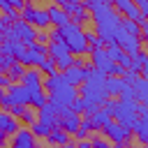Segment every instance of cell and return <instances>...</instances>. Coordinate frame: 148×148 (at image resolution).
Here are the masks:
<instances>
[{"label": "cell", "mask_w": 148, "mask_h": 148, "mask_svg": "<svg viewBox=\"0 0 148 148\" xmlns=\"http://www.w3.org/2000/svg\"><path fill=\"white\" fill-rule=\"evenodd\" d=\"M92 12V23H95V32L109 44V42H113L116 39V32H118V28H120V14L113 9V5L111 2H104V5H97L95 9H90Z\"/></svg>", "instance_id": "1"}, {"label": "cell", "mask_w": 148, "mask_h": 148, "mask_svg": "<svg viewBox=\"0 0 148 148\" xmlns=\"http://www.w3.org/2000/svg\"><path fill=\"white\" fill-rule=\"evenodd\" d=\"M58 35H60V39L67 44L69 53H74V56H83V53H88V37H86V30H83L79 23L69 21L67 25L58 28Z\"/></svg>", "instance_id": "2"}, {"label": "cell", "mask_w": 148, "mask_h": 148, "mask_svg": "<svg viewBox=\"0 0 148 148\" xmlns=\"http://www.w3.org/2000/svg\"><path fill=\"white\" fill-rule=\"evenodd\" d=\"M113 120L127 130H134V125L139 120V102L136 99H118L116 111H113Z\"/></svg>", "instance_id": "3"}, {"label": "cell", "mask_w": 148, "mask_h": 148, "mask_svg": "<svg viewBox=\"0 0 148 148\" xmlns=\"http://www.w3.org/2000/svg\"><path fill=\"white\" fill-rule=\"evenodd\" d=\"M79 97V88L76 86H72V83H65V86H60L58 90H53V92H49V104L60 113L62 109H69L72 106V102Z\"/></svg>", "instance_id": "4"}, {"label": "cell", "mask_w": 148, "mask_h": 148, "mask_svg": "<svg viewBox=\"0 0 148 148\" xmlns=\"http://www.w3.org/2000/svg\"><path fill=\"white\" fill-rule=\"evenodd\" d=\"M7 42H21V44H32L37 42V28H32L28 21L16 18L9 25V39Z\"/></svg>", "instance_id": "5"}, {"label": "cell", "mask_w": 148, "mask_h": 148, "mask_svg": "<svg viewBox=\"0 0 148 148\" xmlns=\"http://www.w3.org/2000/svg\"><path fill=\"white\" fill-rule=\"evenodd\" d=\"M21 18H23V21H28V23H30L32 28H37V30H49V25H51L49 12H46V9H39V7H35L32 2H28V5L23 7Z\"/></svg>", "instance_id": "6"}, {"label": "cell", "mask_w": 148, "mask_h": 148, "mask_svg": "<svg viewBox=\"0 0 148 148\" xmlns=\"http://www.w3.org/2000/svg\"><path fill=\"white\" fill-rule=\"evenodd\" d=\"M99 132H102V136H104V139H109L113 146H116V143H127V141L134 136V132H132V130L123 127V125H120V123H116V120H109Z\"/></svg>", "instance_id": "7"}, {"label": "cell", "mask_w": 148, "mask_h": 148, "mask_svg": "<svg viewBox=\"0 0 148 148\" xmlns=\"http://www.w3.org/2000/svg\"><path fill=\"white\" fill-rule=\"evenodd\" d=\"M21 130V120L12 113V111H0V148L7 143L9 136H14L16 132Z\"/></svg>", "instance_id": "8"}, {"label": "cell", "mask_w": 148, "mask_h": 148, "mask_svg": "<svg viewBox=\"0 0 148 148\" xmlns=\"http://www.w3.org/2000/svg\"><path fill=\"white\" fill-rule=\"evenodd\" d=\"M125 53H130V56H134V53H139L141 51V46H143V37L141 35H130V32H125L123 28H118V32H116V39H113Z\"/></svg>", "instance_id": "9"}, {"label": "cell", "mask_w": 148, "mask_h": 148, "mask_svg": "<svg viewBox=\"0 0 148 148\" xmlns=\"http://www.w3.org/2000/svg\"><path fill=\"white\" fill-rule=\"evenodd\" d=\"M44 58H49L46 44L32 42V44H28V49H25V56H23L18 62H21V65H25V67H39V62H42Z\"/></svg>", "instance_id": "10"}, {"label": "cell", "mask_w": 148, "mask_h": 148, "mask_svg": "<svg viewBox=\"0 0 148 148\" xmlns=\"http://www.w3.org/2000/svg\"><path fill=\"white\" fill-rule=\"evenodd\" d=\"M111 5H113V9H116L120 16H125V18H132V21H136L139 25L146 21V18L141 16V12H139V5H136V0H111Z\"/></svg>", "instance_id": "11"}, {"label": "cell", "mask_w": 148, "mask_h": 148, "mask_svg": "<svg viewBox=\"0 0 148 148\" xmlns=\"http://www.w3.org/2000/svg\"><path fill=\"white\" fill-rule=\"evenodd\" d=\"M9 148H42L37 143V136L32 134V130L21 127L14 136H9Z\"/></svg>", "instance_id": "12"}, {"label": "cell", "mask_w": 148, "mask_h": 148, "mask_svg": "<svg viewBox=\"0 0 148 148\" xmlns=\"http://www.w3.org/2000/svg\"><path fill=\"white\" fill-rule=\"evenodd\" d=\"M132 132L141 146H148V106L146 104H139V120Z\"/></svg>", "instance_id": "13"}, {"label": "cell", "mask_w": 148, "mask_h": 148, "mask_svg": "<svg viewBox=\"0 0 148 148\" xmlns=\"http://www.w3.org/2000/svg\"><path fill=\"white\" fill-rule=\"evenodd\" d=\"M60 7H62V9L72 16V21H74V23H79V25H83V23H88V21H90V14H88L90 9H88L83 2H69V0H67V2H65V5H60Z\"/></svg>", "instance_id": "14"}, {"label": "cell", "mask_w": 148, "mask_h": 148, "mask_svg": "<svg viewBox=\"0 0 148 148\" xmlns=\"http://www.w3.org/2000/svg\"><path fill=\"white\" fill-rule=\"evenodd\" d=\"M79 125H81V118H79V113H74L72 109H62V111L58 113V127H62L65 132L74 134V132L79 130Z\"/></svg>", "instance_id": "15"}, {"label": "cell", "mask_w": 148, "mask_h": 148, "mask_svg": "<svg viewBox=\"0 0 148 148\" xmlns=\"http://www.w3.org/2000/svg\"><path fill=\"white\" fill-rule=\"evenodd\" d=\"M5 92L9 95L12 104H28V106H30V90H28V86H23L21 81H18V83H9V88H7Z\"/></svg>", "instance_id": "16"}, {"label": "cell", "mask_w": 148, "mask_h": 148, "mask_svg": "<svg viewBox=\"0 0 148 148\" xmlns=\"http://www.w3.org/2000/svg\"><path fill=\"white\" fill-rule=\"evenodd\" d=\"M104 49H106V53H109V58H111L113 62H118V65H123V67H130L132 56H130V53H125V51H123V49H120L116 42H109Z\"/></svg>", "instance_id": "17"}, {"label": "cell", "mask_w": 148, "mask_h": 148, "mask_svg": "<svg viewBox=\"0 0 148 148\" xmlns=\"http://www.w3.org/2000/svg\"><path fill=\"white\" fill-rule=\"evenodd\" d=\"M46 12H49V18H51V25H56V28H62L72 21V16L60 5H51V7H46Z\"/></svg>", "instance_id": "18"}, {"label": "cell", "mask_w": 148, "mask_h": 148, "mask_svg": "<svg viewBox=\"0 0 148 148\" xmlns=\"http://www.w3.org/2000/svg\"><path fill=\"white\" fill-rule=\"evenodd\" d=\"M28 90H30V106H32V109H42V106L49 102V92L44 90V83H39V86H28Z\"/></svg>", "instance_id": "19"}, {"label": "cell", "mask_w": 148, "mask_h": 148, "mask_svg": "<svg viewBox=\"0 0 148 148\" xmlns=\"http://www.w3.org/2000/svg\"><path fill=\"white\" fill-rule=\"evenodd\" d=\"M37 120L44 123V125H49V127H58V111L46 102L42 109H37Z\"/></svg>", "instance_id": "20"}, {"label": "cell", "mask_w": 148, "mask_h": 148, "mask_svg": "<svg viewBox=\"0 0 148 148\" xmlns=\"http://www.w3.org/2000/svg\"><path fill=\"white\" fill-rule=\"evenodd\" d=\"M62 74H65L67 83H72V86H76V88L86 81V67H79V65H72V67H69V69H65Z\"/></svg>", "instance_id": "21"}, {"label": "cell", "mask_w": 148, "mask_h": 148, "mask_svg": "<svg viewBox=\"0 0 148 148\" xmlns=\"http://www.w3.org/2000/svg\"><path fill=\"white\" fill-rule=\"evenodd\" d=\"M46 51H49V58H53V60H58V58H62V56L69 53V49H67V44L62 39H49Z\"/></svg>", "instance_id": "22"}, {"label": "cell", "mask_w": 148, "mask_h": 148, "mask_svg": "<svg viewBox=\"0 0 148 148\" xmlns=\"http://www.w3.org/2000/svg\"><path fill=\"white\" fill-rule=\"evenodd\" d=\"M72 139H69V132H65L62 127H53L51 132H49V136H46V143L49 146H65V143H69Z\"/></svg>", "instance_id": "23"}, {"label": "cell", "mask_w": 148, "mask_h": 148, "mask_svg": "<svg viewBox=\"0 0 148 148\" xmlns=\"http://www.w3.org/2000/svg\"><path fill=\"white\" fill-rule=\"evenodd\" d=\"M90 120H92V132H99V130L111 120V113H109L104 106H99L95 113H90Z\"/></svg>", "instance_id": "24"}, {"label": "cell", "mask_w": 148, "mask_h": 148, "mask_svg": "<svg viewBox=\"0 0 148 148\" xmlns=\"http://www.w3.org/2000/svg\"><path fill=\"white\" fill-rule=\"evenodd\" d=\"M125 86H130V83H125L123 81V76H106V92L111 95V97H120V92H123V88Z\"/></svg>", "instance_id": "25"}, {"label": "cell", "mask_w": 148, "mask_h": 148, "mask_svg": "<svg viewBox=\"0 0 148 148\" xmlns=\"http://www.w3.org/2000/svg\"><path fill=\"white\" fill-rule=\"evenodd\" d=\"M42 81H44V79H42V69H39V67H28L25 74H23V79H21L23 86H39Z\"/></svg>", "instance_id": "26"}, {"label": "cell", "mask_w": 148, "mask_h": 148, "mask_svg": "<svg viewBox=\"0 0 148 148\" xmlns=\"http://www.w3.org/2000/svg\"><path fill=\"white\" fill-rule=\"evenodd\" d=\"M25 69H28V67H25V65H21V62L16 60V62H14V65H12V67H9V69H7L5 74L9 76V81H12V83H18V81L23 79V74H25Z\"/></svg>", "instance_id": "27"}, {"label": "cell", "mask_w": 148, "mask_h": 148, "mask_svg": "<svg viewBox=\"0 0 148 148\" xmlns=\"http://www.w3.org/2000/svg\"><path fill=\"white\" fill-rule=\"evenodd\" d=\"M86 37H88V53H92L95 49H104V46H106V42H104L97 32H92V30L86 32Z\"/></svg>", "instance_id": "28"}, {"label": "cell", "mask_w": 148, "mask_h": 148, "mask_svg": "<svg viewBox=\"0 0 148 148\" xmlns=\"http://www.w3.org/2000/svg\"><path fill=\"white\" fill-rule=\"evenodd\" d=\"M14 62H16V58H14V56H12V53H9L5 46H0V72L5 74V72H7V69L14 65Z\"/></svg>", "instance_id": "29"}, {"label": "cell", "mask_w": 148, "mask_h": 148, "mask_svg": "<svg viewBox=\"0 0 148 148\" xmlns=\"http://www.w3.org/2000/svg\"><path fill=\"white\" fill-rule=\"evenodd\" d=\"M146 58H148V53H146V51H139V53H134V56H132V62H130V67H127V69H132V72L141 74V67H143Z\"/></svg>", "instance_id": "30"}, {"label": "cell", "mask_w": 148, "mask_h": 148, "mask_svg": "<svg viewBox=\"0 0 148 148\" xmlns=\"http://www.w3.org/2000/svg\"><path fill=\"white\" fill-rule=\"evenodd\" d=\"M120 28H123L125 32H130V35H141V25H139L136 21H132V18H123V21H120Z\"/></svg>", "instance_id": "31"}, {"label": "cell", "mask_w": 148, "mask_h": 148, "mask_svg": "<svg viewBox=\"0 0 148 148\" xmlns=\"http://www.w3.org/2000/svg\"><path fill=\"white\" fill-rule=\"evenodd\" d=\"M18 120H21V123H23V125H28V127H32V125H35V123H37V111H35V109H32V106H28V109H25V111H23V116H21V118H18Z\"/></svg>", "instance_id": "32"}, {"label": "cell", "mask_w": 148, "mask_h": 148, "mask_svg": "<svg viewBox=\"0 0 148 148\" xmlns=\"http://www.w3.org/2000/svg\"><path fill=\"white\" fill-rule=\"evenodd\" d=\"M30 130H32V134H35L37 139H46V136H49V132H51L53 127H49V125H44V123H39V120H37Z\"/></svg>", "instance_id": "33"}, {"label": "cell", "mask_w": 148, "mask_h": 148, "mask_svg": "<svg viewBox=\"0 0 148 148\" xmlns=\"http://www.w3.org/2000/svg\"><path fill=\"white\" fill-rule=\"evenodd\" d=\"M72 65H74V56H72V53H67V56H62V58H58V60H56V67H58L60 72L69 69Z\"/></svg>", "instance_id": "34"}, {"label": "cell", "mask_w": 148, "mask_h": 148, "mask_svg": "<svg viewBox=\"0 0 148 148\" xmlns=\"http://www.w3.org/2000/svg\"><path fill=\"white\" fill-rule=\"evenodd\" d=\"M39 69H42V74H53L58 67H56V60H53V58H44V60L39 62Z\"/></svg>", "instance_id": "35"}, {"label": "cell", "mask_w": 148, "mask_h": 148, "mask_svg": "<svg viewBox=\"0 0 148 148\" xmlns=\"http://www.w3.org/2000/svg\"><path fill=\"white\" fill-rule=\"evenodd\" d=\"M69 109H72L74 113H79V116H81V113H86V102H83V97L79 95V97L72 102V106H69Z\"/></svg>", "instance_id": "36"}, {"label": "cell", "mask_w": 148, "mask_h": 148, "mask_svg": "<svg viewBox=\"0 0 148 148\" xmlns=\"http://www.w3.org/2000/svg\"><path fill=\"white\" fill-rule=\"evenodd\" d=\"M92 148H113V143L104 136H92Z\"/></svg>", "instance_id": "37"}, {"label": "cell", "mask_w": 148, "mask_h": 148, "mask_svg": "<svg viewBox=\"0 0 148 148\" xmlns=\"http://www.w3.org/2000/svg\"><path fill=\"white\" fill-rule=\"evenodd\" d=\"M120 99H136L134 88H132V86H125V88H123V92H120Z\"/></svg>", "instance_id": "38"}, {"label": "cell", "mask_w": 148, "mask_h": 148, "mask_svg": "<svg viewBox=\"0 0 148 148\" xmlns=\"http://www.w3.org/2000/svg\"><path fill=\"white\" fill-rule=\"evenodd\" d=\"M74 139H76V141H83V139H90V132H88L86 127H79V130L74 132Z\"/></svg>", "instance_id": "39"}, {"label": "cell", "mask_w": 148, "mask_h": 148, "mask_svg": "<svg viewBox=\"0 0 148 148\" xmlns=\"http://www.w3.org/2000/svg\"><path fill=\"white\" fill-rule=\"evenodd\" d=\"M136 79H139V76H136V72H132V69H127V72L123 74V81H125V83H130V86H132Z\"/></svg>", "instance_id": "40"}, {"label": "cell", "mask_w": 148, "mask_h": 148, "mask_svg": "<svg viewBox=\"0 0 148 148\" xmlns=\"http://www.w3.org/2000/svg\"><path fill=\"white\" fill-rule=\"evenodd\" d=\"M12 106H14V104H12V99H9V95L5 92V95L0 97V109H5V111H9Z\"/></svg>", "instance_id": "41"}, {"label": "cell", "mask_w": 148, "mask_h": 148, "mask_svg": "<svg viewBox=\"0 0 148 148\" xmlns=\"http://www.w3.org/2000/svg\"><path fill=\"white\" fill-rule=\"evenodd\" d=\"M136 5H139V12H141V16L148 21V0H136Z\"/></svg>", "instance_id": "42"}, {"label": "cell", "mask_w": 148, "mask_h": 148, "mask_svg": "<svg viewBox=\"0 0 148 148\" xmlns=\"http://www.w3.org/2000/svg\"><path fill=\"white\" fill-rule=\"evenodd\" d=\"M49 39H51V37H49L46 30H39V32H37V42H39V44H49Z\"/></svg>", "instance_id": "43"}, {"label": "cell", "mask_w": 148, "mask_h": 148, "mask_svg": "<svg viewBox=\"0 0 148 148\" xmlns=\"http://www.w3.org/2000/svg\"><path fill=\"white\" fill-rule=\"evenodd\" d=\"M7 2H9V5H12V7H14V9H18V12H23V7H25V5H28V2H25V0H7Z\"/></svg>", "instance_id": "44"}, {"label": "cell", "mask_w": 148, "mask_h": 148, "mask_svg": "<svg viewBox=\"0 0 148 148\" xmlns=\"http://www.w3.org/2000/svg\"><path fill=\"white\" fill-rule=\"evenodd\" d=\"M9 83H12V81H9V76L0 72V88H5V90H7V88H9Z\"/></svg>", "instance_id": "45"}, {"label": "cell", "mask_w": 148, "mask_h": 148, "mask_svg": "<svg viewBox=\"0 0 148 148\" xmlns=\"http://www.w3.org/2000/svg\"><path fill=\"white\" fill-rule=\"evenodd\" d=\"M76 148H92V141H90V139H83V141H76Z\"/></svg>", "instance_id": "46"}, {"label": "cell", "mask_w": 148, "mask_h": 148, "mask_svg": "<svg viewBox=\"0 0 148 148\" xmlns=\"http://www.w3.org/2000/svg\"><path fill=\"white\" fill-rule=\"evenodd\" d=\"M141 76L148 79V58H146V62H143V67H141Z\"/></svg>", "instance_id": "47"}, {"label": "cell", "mask_w": 148, "mask_h": 148, "mask_svg": "<svg viewBox=\"0 0 148 148\" xmlns=\"http://www.w3.org/2000/svg\"><path fill=\"white\" fill-rule=\"evenodd\" d=\"M67 0H56V5H65ZM69 2H81V0H69Z\"/></svg>", "instance_id": "48"}, {"label": "cell", "mask_w": 148, "mask_h": 148, "mask_svg": "<svg viewBox=\"0 0 148 148\" xmlns=\"http://www.w3.org/2000/svg\"><path fill=\"white\" fill-rule=\"evenodd\" d=\"M113 148H130V146H127V143H116Z\"/></svg>", "instance_id": "49"}, {"label": "cell", "mask_w": 148, "mask_h": 148, "mask_svg": "<svg viewBox=\"0 0 148 148\" xmlns=\"http://www.w3.org/2000/svg\"><path fill=\"white\" fill-rule=\"evenodd\" d=\"M2 95H5V88H0V97H2Z\"/></svg>", "instance_id": "50"}, {"label": "cell", "mask_w": 148, "mask_h": 148, "mask_svg": "<svg viewBox=\"0 0 148 148\" xmlns=\"http://www.w3.org/2000/svg\"><path fill=\"white\" fill-rule=\"evenodd\" d=\"M25 2H35V0H25Z\"/></svg>", "instance_id": "51"}, {"label": "cell", "mask_w": 148, "mask_h": 148, "mask_svg": "<svg viewBox=\"0 0 148 148\" xmlns=\"http://www.w3.org/2000/svg\"><path fill=\"white\" fill-rule=\"evenodd\" d=\"M141 148H148V146H141Z\"/></svg>", "instance_id": "52"}, {"label": "cell", "mask_w": 148, "mask_h": 148, "mask_svg": "<svg viewBox=\"0 0 148 148\" xmlns=\"http://www.w3.org/2000/svg\"><path fill=\"white\" fill-rule=\"evenodd\" d=\"M130 148H132V146H130Z\"/></svg>", "instance_id": "53"}]
</instances>
